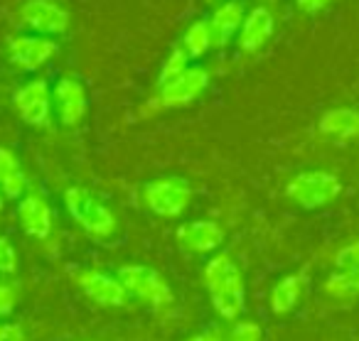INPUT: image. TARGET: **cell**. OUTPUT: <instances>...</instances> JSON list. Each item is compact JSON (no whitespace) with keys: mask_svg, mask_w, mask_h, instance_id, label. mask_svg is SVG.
Wrapping results in <instances>:
<instances>
[{"mask_svg":"<svg viewBox=\"0 0 359 341\" xmlns=\"http://www.w3.org/2000/svg\"><path fill=\"white\" fill-rule=\"evenodd\" d=\"M205 287L215 312L224 319L234 321L246 307V285L239 265L229 253H217L205 265Z\"/></svg>","mask_w":359,"mask_h":341,"instance_id":"1","label":"cell"},{"mask_svg":"<svg viewBox=\"0 0 359 341\" xmlns=\"http://www.w3.org/2000/svg\"><path fill=\"white\" fill-rule=\"evenodd\" d=\"M69 216L94 238H109L116 231V216L96 194L84 187H69L65 192Z\"/></svg>","mask_w":359,"mask_h":341,"instance_id":"2","label":"cell"},{"mask_svg":"<svg viewBox=\"0 0 359 341\" xmlns=\"http://www.w3.org/2000/svg\"><path fill=\"white\" fill-rule=\"evenodd\" d=\"M118 282L126 287V292L133 297H138L140 302L150 307L155 312L168 309L170 305L175 302L172 287L170 282L160 275L158 270L148 265H140V263H130V265H123L118 270Z\"/></svg>","mask_w":359,"mask_h":341,"instance_id":"3","label":"cell"},{"mask_svg":"<svg viewBox=\"0 0 359 341\" xmlns=\"http://www.w3.org/2000/svg\"><path fill=\"white\" fill-rule=\"evenodd\" d=\"M339 192H342V184H339L337 174L323 172V169L295 174L285 187V197L305 211L327 207L330 202L339 197Z\"/></svg>","mask_w":359,"mask_h":341,"instance_id":"4","label":"cell"},{"mask_svg":"<svg viewBox=\"0 0 359 341\" xmlns=\"http://www.w3.org/2000/svg\"><path fill=\"white\" fill-rule=\"evenodd\" d=\"M192 202V187L182 177H155L143 184V204L163 218H175Z\"/></svg>","mask_w":359,"mask_h":341,"instance_id":"5","label":"cell"},{"mask_svg":"<svg viewBox=\"0 0 359 341\" xmlns=\"http://www.w3.org/2000/svg\"><path fill=\"white\" fill-rule=\"evenodd\" d=\"M13 106H15L18 116L25 120L27 125L35 128H45L50 123L52 116V91L45 79H32L22 84L13 96Z\"/></svg>","mask_w":359,"mask_h":341,"instance_id":"6","label":"cell"},{"mask_svg":"<svg viewBox=\"0 0 359 341\" xmlns=\"http://www.w3.org/2000/svg\"><path fill=\"white\" fill-rule=\"evenodd\" d=\"M207 86H210V71L202 67H187L180 76L160 86V96L153 104H160L165 109H180L200 99Z\"/></svg>","mask_w":359,"mask_h":341,"instance_id":"7","label":"cell"},{"mask_svg":"<svg viewBox=\"0 0 359 341\" xmlns=\"http://www.w3.org/2000/svg\"><path fill=\"white\" fill-rule=\"evenodd\" d=\"M20 20L37 35H62L69 27V13L55 0H27L20 8Z\"/></svg>","mask_w":359,"mask_h":341,"instance_id":"8","label":"cell"},{"mask_svg":"<svg viewBox=\"0 0 359 341\" xmlns=\"http://www.w3.org/2000/svg\"><path fill=\"white\" fill-rule=\"evenodd\" d=\"M57 55V42L42 35H18L8 40V57L22 71H37Z\"/></svg>","mask_w":359,"mask_h":341,"instance_id":"9","label":"cell"},{"mask_svg":"<svg viewBox=\"0 0 359 341\" xmlns=\"http://www.w3.org/2000/svg\"><path fill=\"white\" fill-rule=\"evenodd\" d=\"M52 101H55L62 125H67V128L79 125L86 116V109H89V96H86L84 84L74 76H62L57 81L55 91H52Z\"/></svg>","mask_w":359,"mask_h":341,"instance_id":"10","label":"cell"},{"mask_svg":"<svg viewBox=\"0 0 359 341\" xmlns=\"http://www.w3.org/2000/svg\"><path fill=\"white\" fill-rule=\"evenodd\" d=\"M76 285L99 307H123L126 300H128V292L118 282V277L109 275V272L84 270L76 275Z\"/></svg>","mask_w":359,"mask_h":341,"instance_id":"11","label":"cell"},{"mask_svg":"<svg viewBox=\"0 0 359 341\" xmlns=\"http://www.w3.org/2000/svg\"><path fill=\"white\" fill-rule=\"evenodd\" d=\"M177 243L185 251L197 253V256H207V253H215L217 248L224 243V231L217 221L212 218H195V221H187L177 228Z\"/></svg>","mask_w":359,"mask_h":341,"instance_id":"12","label":"cell"},{"mask_svg":"<svg viewBox=\"0 0 359 341\" xmlns=\"http://www.w3.org/2000/svg\"><path fill=\"white\" fill-rule=\"evenodd\" d=\"M18 218L27 236L47 238L52 233V209L45 197L40 194H27L18 204Z\"/></svg>","mask_w":359,"mask_h":341,"instance_id":"13","label":"cell"},{"mask_svg":"<svg viewBox=\"0 0 359 341\" xmlns=\"http://www.w3.org/2000/svg\"><path fill=\"white\" fill-rule=\"evenodd\" d=\"M273 27H276V20L271 15L269 8H254L249 15L244 18L239 27V50L241 52H259L266 42L271 40L273 35Z\"/></svg>","mask_w":359,"mask_h":341,"instance_id":"14","label":"cell"},{"mask_svg":"<svg viewBox=\"0 0 359 341\" xmlns=\"http://www.w3.org/2000/svg\"><path fill=\"white\" fill-rule=\"evenodd\" d=\"M320 135L337 143H347V140L359 138V111L342 106V109H330L320 116Z\"/></svg>","mask_w":359,"mask_h":341,"instance_id":"15","label":"cell"},{"mask_svg":"<svg viewBox=\"0 0 359 341\" xmlns=\"http://www.w3.org/2000/svg\"><path fill=\"white\" fill-rule=\"evenodd\" d=\"M241 22H244V6H241V0H224L210 18L215 47L229 45L231 37L239 32Z\"/></svg>","mask_w":359,"mask_h":341,"instance_id":"16","label":"cell"},{"mask_svg":"<svg viewBox=\"0 0 359 341\" xmlns=\"http://www.w3.org/2000/svg\"><path fill=\"white\" fill-rule=\"evenodd\" d=\"M305 282H308V277L303 272H293V275H285L283 280L276 282V287L271 290V312L278 316L290 314L303 297Z\"/></svg>","mask_w":359,"mask_h":341,"instance_id":"17","label":"cell"},{"mask_svg":"<svg viewBox=\"0 0 359 341\" xmlns=\"http://www.w3.org/2000/svg\"><path fill=\"white\" fill-rule=\"evenodd\" d=\"M27 189V177L20 167V160L13 150L0 148V194L6 199H22Z\"/></svg>","mask_w":359,"mask_h":341,"instance_id":"18","label":"cell"},{"mask_svg":"<svg viewBox=\"0 0 359 341\" xmlns=\"http://www.w3.org/2000/svg\"><path fill=\"white\" fill-rule=\"evenodd\" d=\"M212 47H215V37H212L210 20H195L182 35V42H180V50L185 52L187 60H200Z\"/></svg>","mask_w":359,"mask_h":341,"instance_id":"19","label":"cell"},{"mask_svg":"<svg viewBox=\"0 0 359 341\" xmlns=\"http://www.w3.org/2000/svg\"><path fill=\"white\" fill-rule=\"evenodd\" d=\"M325 295L334 300H354L359 297V270H337L325 280Z\"/></svg>","mask_w":359,"mask_h":341,"instance_id":"20","label":"cell"},{"mask_svg":"<svg viewBox=\"0 0 359 341\" xmlns=\"http://www.w3.org/2000/svg\"><path fill=\"white\" fill-rule=\"evenodd\" d=\"M187 57L185 52L180 50V47H175L172 52H170V57L163 62V67H160V74H158V86L168 84V81H172L175 76H180L182 71L187 69Z\"/></svg>","mask_w":359,"mask_h":341,"instance_id":"21","label":"cell"},{"mask_svg":"<svg viewBox=\"0 0 359 341\" xmlns=\"http://www.w3.org/2000/svg\"><path fill=\"white\" fill-rule=\"evenodd\" d=\"M229 341H264V329L256 321H236L229 334Z\"/></svg>","mask_w":359,"mask_h":341,"instance_id":"22","label":"cell"},{"mask_svg":"<svg viewBox=\"0 0 359 341\" xmlns=\"http://www.w3.org/2000/svg\"><path fill=\"white\" fill-rule=\"evenodd\" d=\"M334 265H337V270H359V241L349 243L342 251H337Z\"/></svg>","mask_w":359,"mask_h":341,"instance_id":"23","label":"cell"},{"mask_svg":"<svg viewBox=\"0 0 359 341\" xmlns=\"http://www.w3.org/2000/svg\"><path fill=\"white\" fill-rule=\"evenodd\" d=\"M18 270V251L6 236H0V272L3 275H13Z\"/></svg>","mask_w":359,"mask_h":341,"instance_id":"24","label":"cell"},{"mask_svg":"<svg viewBox=\"0 0 359 341\" xmlns=\"http://www.w3.org/2000/svg\"><path fill=\"white\" fill-rule=\"evenodd\" d=\"M18 305V290L8 282H0V316H8Z\"/></svg>","mask_w":359,"mask_h":341,"instance_id":"25","label":"cell"},{"mask_svg":"<svg viewBox=\"0 0 359 341\" xmlns=\"http://www.w3.org/2000/svg\"><path fill=\"white\" fill-rule=\"evenodd\" d=\"M0 341H25V331L18 324H0Z\"/></svg>","mask_w":359,"mask_h":341,"instance_id":"26","label":"cell"},{"mask_svg":"<svg viewBox=\"0 0 359 341\" xmlns=\"http://www.w3.org/2000/svg\"><path fill=\"white\" fill-rule=\"evenodd\" d=\"M332 0H295V6L300 8L303 13H308V15H315V13H320L323 8H327Z\"/></svg>","mask_w":359,"mask_h":341,"instance_id":"27","label":"cell"},{"mask_svg":"<svg viewBox=\"0 0 359 341\" xmlns=\"http://www.w3.org/2000/svg\"><path fill=\"white\" fill-rule=\"evenodd\" d=\"M187 341H224L219 331H200V334L190 336Z\"/></svg>","mask_w":359,"mask_h":341,"instance_id":"28","label":"cell"},{"mask_svg":"<svg viewBox=\"0 0 359 341\" xmlns=\"http://www.w3.org/2000/svg\"><path fill=\"white\" fill-rule=\"evenodd\" d=\"M3 199H6V197H3V194H0V209H3Z\"/></svg>","mask_w":359,"mask_h":341,"instance_id":"29","label":"cell"},{"mask_svg":"<svg viewBox=\"0 0 359 341\" xmlns=\"http://www.w3.org/2000/svg\"><path fill=\"white\" fill-rule=\"evenodd\" d=\"M210 3H217V0H210Z\"/></svg>","mask_w":359,"mask_h":341,"instance_id":"30","label":"cell"}]
</instances>
